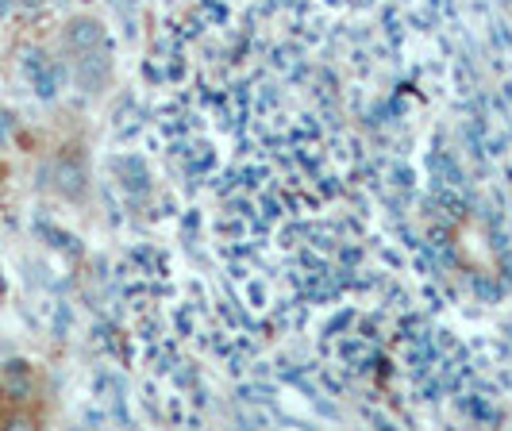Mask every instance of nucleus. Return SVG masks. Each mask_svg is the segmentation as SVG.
I'll return each instance as SVG.
<instances>
[{"label":"nucleus","instance_id":"1","mask_svg":"<svg viewBox=\"0 0 512 431\" xmlns=\"http://www.w3.org/2000/svg\"><path fill=\"white\" fill-rule=\"evenodd\" d=\"M35 393V378L27 370V362H8L4 366V401L8 405H27Z\"/></svg>","mask_w":512,"mask_h":431}]
</instances>
